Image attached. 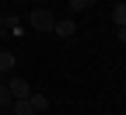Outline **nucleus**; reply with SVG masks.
Masks as SVG:
<instances>
[{
    "mask_svg": "<svg viewBox=\"0 0 126 115\" xmlns=\"http://www.w3.org/2000/svg\"><path fill=\"white\" fill-rule=\"evenodd\" d=\"M28 25H32V31H53V28H56V18H53V11L39 7V11L28 14Z\"/></svg>",
    "mask_w": 126,
    "mask_h": 115,
    "instance_id": "obj_1",
    "label": "nucleus"
},
{
    "mask_svg": "<svg viewBox=\"0 0 126 115\" xmlns=\"http://www.w3.org/2000/svg\"><path fill=\"white\" fill-rule=\"evenodd\" d=\"M94 0H70V11H88Z\"/></svg>",
    "mask_w": 126,
    "mask_h": 115,
    "instance_id": "obj_9",
    "label": "nucleus"
},
{
    "mask_svg": "<svg viewBox=\"0 0 126 115\" xmlns=\"http://www.w3.org/2000/svg\"><path fill=\"white\" fill-rule=\"evenodd\" d=\"M123 91H126V84H123Z\"/></svg>",
    "mask_w": 126,
    "mask_h": 115,
    "instance_id": "obj_13",
    "label": "nucleus"
},
{
    "mask_svg": "<svg viewBox=\"0 0 126 115\" xmlns=\"http://www.w3.org/2000/svg\"><path fill=\"white\" fill-rule=\"evenodd\" d=\"M28 101H32V108H35V115H42L46 108H49V98H46V94H39V91H32V98H28Z\"/></svg>",
    "mask_w": 126,
    "mask_h": 115,
    "instance_id": "obj_4",
    "label": "nucleus"
},
{
    "mask_svg": "<svg viewBox=\"0 0 126 115\" xmlns=\"http://www.w3.org/2000/svg\"><path fill=\"white\" fill-rule=\"evenodd\" d=\"M53 31H56L60 38H70V35H77V25H74L70 18H63V21H56V28H53Z\"/></svg>",
    "mask_w": 126,
    "mask_h": 115,
    "instance_id": "obj_3",
    "label": "nucleus"
},
{
    "mask_svg": "<svg viewBox=\"0 0 126 115\" xmlns=\"http://www.w3.org/2000/svg\"><path fill=\"white\" fill-rule=\"evenodd\" d=\"M0 31H4V18H0Z\"/></svg>",
    "mask_w": 126,
    "mask_h": 115,
    "instance_id": "obj_11",
    "label": "nucleus"
},
{
    "mask_svg": "<svg viewBox=\"0 0 126 115\" xmlns=\"http://www.w3.org/2000/svg\"><path fill=\"white\" fill-rule=\"evenodd\" d=\"M123 4H126V0H123Z\"/></svg>",
    "mask_w": 126,
    "mask_h": 115,
    "instance_id": "obj_14",
    "label": "nucleus"
},
{
    "mask_svg": "<svg viewBox=\"0 0 126 115\" xmlns=\"http://www.w3.org/2000/svg\"><path fill=\"white\" fill-rule=\"evenodd\" d=\"M14 52H0V73H7V70H14Z\"/></svg>",
    "mask_w": 126,
    "mask_h": 115,
    "instance_id": "obj_8",
    "label": "nucleus"
},
{
    "mask_svg": "<svg viewBox=\"0 0 126 115\" xmlns=\"http://www.w3.org/2000/svg\"><path fill=\"white\" fill-rule=\"evenodd\" d=\"M7 87H11V94H14V101H21V98H32V84H28V80H21V77L7 80Z\"/></svg>",
    "mask_w": 126,
    "mask_h": 115,
    "instance_id": "obj_2",
    "label": "nucleus"
},
{
    "mask_svg": "<svg viewBox=\"0 0 126 115\" xmlns=\"http://www.w3.org/2000/svg\"><path fill=\"white\" fill-rule=\"evenodd\" d=\"M112 21H116V28L126 25V4H116V7H112Z\"/></svg>",
    "mask_w": 126,
    "mask_h": 115,
    "instance_id": "obj_7",
    "label": "nucleus"
},
{
    "mask_svg": "<svg viewBox=\"0 0 126 115\" xmlns=\"http://www.w3.org/2000/svg\"><path fill=\"white\" fill-rule=\"evenodd\" d=\"M11 115H35V108H32L28 98H21V101H14V105H11Z\"/></svg>",
    "mask_w": 126,
    "mask_h": 115,
    "instance_id": "obj_5",
    "label": "nucleus"
},
{
    "mask_svg": "<svg viewBox=\"0 0 126 115\" xmlns=\"http://www.w3.org/2000/svg\"><path fill=\"white\" fill-rule=\"evenodd\" d=\"M119 42H123V45H126V25H123V28H119Z\"/></svg>",
    "mask_w": 126,
    "mask_h": 115,
    "instance_id": "obj_10",
    "label": "nucleus"
},
{
    "mask_svg": "<svg viewBox=\"0 0 126 115\" xmlns=\"http://www.w3.org/2000/svg\"><path fill=\"white\" fill-rule=\"evenodd\" d=\"M42 115H46V112H42Z\"/></svg>",
    "mask_w": 126,
    "mask_h": 115,
    "instance_id": "obj_15",
    "label": "nucleus"
},
{
    "mask_svg": "<svg viewBox=\"0 0 126 115\" xmlns=\"http://www.w3.org/2000/svg\"><path fill=\"white\" fill-rule=\"evenodd\" d=\"M11 105H14V94H11V87H7V80H0V108L11 112Z\"/></svg>",
    "mask_w": 126,
    "mask_h": 115,
    "instance_id": "obj_6",
    "label": "nucleus"
},
{
    "mask_svg": "<svg viewBox=\"0 0 126 115\" xmlns=\"http://www.w3.org/2000/svg\"><path fill=\"white\" fill-rule=\"evenodd\" d=\"M0 115H7V108H4V112H0Z\"/></svg>",
    "mask_w": 126,
    "mask_h": 115,
    "instance_id": "obj_12",
    "label": "nucleus"
}]
</instances>
